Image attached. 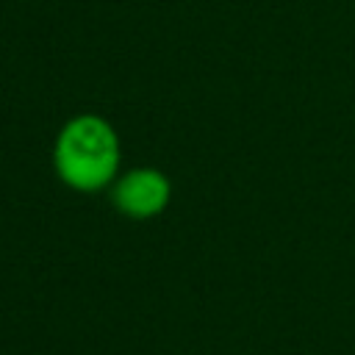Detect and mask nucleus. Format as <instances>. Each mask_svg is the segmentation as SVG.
<instances>
[{
  "instance_id": "1",
  "label": "nucleus",
  "mask_w": 355,
  "mask_h": 355,
  "mask_svg": "<svg viewBox=\"0 0 355 355\" xmlns=\"http://www.w3.org/2000/svg\"><path fill=\"white\" fill-rule=\"evenodd\" d=\"M53 172L78 194L108 191L122 172V139L114 122L94 111L69 116L53 141Z\"/></svg>"
},
{
  "instance_id": "2",
  "label": "nucleus",
  "mask_w": 355,
  "mask_h": 355,
  "mask_svg": "<svg viewBox=\"0 0 355 355\" xmlns=\"http://www.w3.org/2000/svg\"><path fill=\"white\" fill-rule=\"evenodd\" d=\"M108 197L111 205L128 219H155L166 211L172 200V180L158 166H130L116 175Z\"/></svg>"
}]
</instances>
